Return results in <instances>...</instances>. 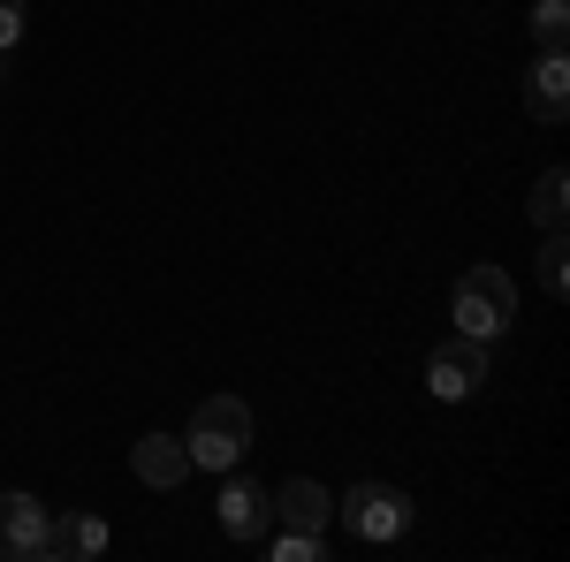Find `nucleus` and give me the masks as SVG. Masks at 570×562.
<instances>
[{
	"instance_id": "nucleus-10",
	"label": "nucleus",
	"mask_w": 570,
	"mask_h": 562,
	"mask_svg": "<svg viewBox=\"0 0 570 562\" xmlns=\"http://www.w3.org/2000/svg\"><path fill=\"white\" fill-rule=\"evenodd\" d=\"M46 555H53V562L107 555V517H91V510H69V517H46Z\"/></svg>"
},
{
	"instance_id": "nucleus-14",
	"label": "nucleus",
	"mask_w": 570,
	"mask_h": 562,
	"mask_svg": "<svg viewBox=\"0 0 570 562\" xmlns=\"http://www.w3.org/2000/svg\"><path fill=\"white\" fill-rule=\"evenodd\" d=\"M282 562H327V532H274Z\"/></svg>"
},
{
	"instance_id": "nucleus-6",
	"label": "nucleus",
	"mask_w": 570,
	"mask_h": 562,
	"mask_svg": "<svg viewBox=\"0 0 570 562\" xmlns=\"http://www.w3.org/2000/svg\"><path fill=\"white\" fill-rule=\"evenodd\" d=\"M46 517L53 510H46L39 494H16L8 486L0 494V555H46Z\"/></svg>"
},
{
	"instance_id": "nucleus-13",
	"label": "nucleus",
	"mask_w": 570,
	"mask_h": 562,
	"mask_svg": "<svg viewBox=\"0 0 570 562\" xmlns=\"http://www.w3.org/2000/svg\"><path fill=\"white\" fill-rule=\"evenodd\" d=\"M540 289H548V297H563V289H570V244H563V228H548V244H540Z\"/></svg>"
},
{
	"instance_id": "nucleus-3",
	"label": "nucleus",
	"mask_w": 570,
	"mask_h": 562,
	"mask_svg": "<svg viewBox=\"0 0 570 562\" xmlns=\"http://www.w3.org/2000/svg\"><path fill=\"white\" fill-rule=\"evenodd\" d=\"M335 517H343V532L373 540V548H389V540H403V532H411V502H403L395 486H381V479H357L351 494L335 502Z\"/></svg>"
},
{
	"instance_id": "nucleus-7",
	"label": "nucleus",
	"mask_w": 570,
	"mask_h": 562,
	"mask_svg": "<svg viewBox=\"0 0 570 562\" xmlns=\"http://www.w3.org/2000/svg\"><path fill=\"white\" fill-rule=\"evenodd\" d=\"M130 472L145 479V486H160V494H168V486H183V479L198 472V464H190L183 433H145V441L130 448Z\"/></svg>"
},
{
	"instance_id": "nucleus-4",
	"label": "nucleus",
	"mask_w": 570,
	"mask_h": 562,
	"mask_svg": "<svg viewBox=\"0 0 570 562\" xmlns=\"http://www.w3.org/2000/svg\"><path fill=\"white\" fill-rule=\"evenodd\" d=\"M426 388H434L441 403H472V395L487 388V343L480 335H449V343H434V357H426Z\"/></svg>"
},
{
	"instance_id": "nucleus-16",
	"label": "nucleus",
	"mask_w": 570,
	"mask_h": 562,
	"mask_svg": "<svg viewBox=\"0 0 570 562\" xmlns=\"http://www.w3.org/2000/svg\"><path fill=\"white\" fill-rule=\"evenodd\" d=\"M0 77H8V53H0Z\"/></svg>"
},
{
	"instance_id": "nucleus-11",
	"label": "nucleus",
	"mask_w": 570,
	"mask_h": 562,
	"mask_svg": "<svg viewBox=\"0 0 570 562\" xmlns=\"http://www.w3.org/2000/svg\"><path fill=\"white\" fill-rule=\"evenodd\" d=\"M532 220H540V228H563L570 220V175L563 168H548L532 183Z\"/></svg>"
},
{
	"instance_id": "nucleus-8",
	"label": "nucleus",
	"mask_w": 570,
	"mask_h": 562,
	"mask_svg": "<svg viewBox=\"0 0 570 562\" xmlns=\"http://www.w3.org/2000/svg\"><path fill=\"white\" fill-rule=\"evenodd\" d=\"M274 517H282V532H327V524H335V494H327L320 479H289V486L274 494Z\"/></svg>"
},
{
	"instance_id": "nucleus-15",
	"label": "nucleus",
	"mask_w": 570,
	"mask_h": 562,
	"mask_svg": "<svg viewBox=\"0 0 570 562\" xmlns=\"http://www.w3.org/2000/svg\"><path fill=\"white\" fill-rule=\"evenodd\" d=\"M23 39V0H0V53Z\"/></svg>"
},
{
	"instance_id": "nucleus-12",
	"label": "nucleus",
	"mask_w": 570,
	"mask_h": 562,
	"mask_svg": "<svg viewBox=\"0 0 570 562\" xmlns=\"http://www.w3.org/2000/svg\"><path fill=\"white\" fill-rule=\"evenodd\" d=\"M532 39H540V53H563L570 46V8L563 0H540V8H532Z\"/></svg>"
},
{
	"instance_id": "nucleus-9",
	"label": "nucleus",
	"mask_w": 570,
	"mask_h": 562,
	"mask_svg": "<svg viewBox=\"0 0 570 562\" xmlns=\"http://www.w3.org/2000/svg\"><path fill=\"white\" fill-rule=\"evenodd\" d=\"M525 115H532V122H548V130L570 115V61H563V53H540V69L525 77Z\"/></svg>"
},
{
	"instance_id": "nucleus-5",
	"label": "nucleus",
	"mask_w": 570,
	"mask_h": 562,
	"mask_svg": "<svg viewBox=\"0 0 570 562\" xmlns=\"http://www.w3.org/2000/svg\"><path fill=\"white\" fill-rule=\"evenodd\" d=\"M214 517L228 540H266V517H274V494H266L259 479H228L214 502Z\"/></svg>"
},
{
	"instance_id": "nucleus-2",
	"label": "nucleus",
	"mask_w": 570,
	"mask_h": 562,
	"mask_svg": "<svg viewBox=\"0 0 570 562\" xmlns=\"http://www.w3.org/2000/svg\"><path fill=\"white\" fill-rule=\"evenodd\" d=\"M449 312H456V335L494 343V335L518 319V282H510V266H464V282H456Z\"/></svg>"
},
{
	"instance_id": "nucleus-1",
	"label": "nucleus",
	"mask_w": 570,
	"mask_h": 562,
	"mask_svg": "<svg viewBox=\"0 0 570 562\" xmlns=\"http://www.w3.org/2000/svg\"><path fill=\"white\" fill-rule=\"evenodd\" d=\"M183 448H190V464H206V472L244 464V448H252V403H244V395H206L198 418H190V433H183Z\"/></svg>"
}]
</instances>
